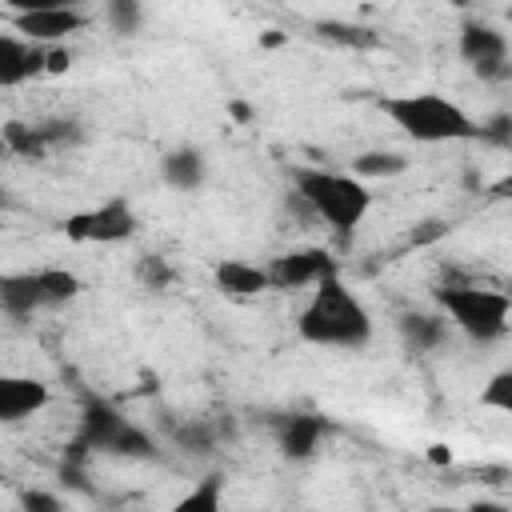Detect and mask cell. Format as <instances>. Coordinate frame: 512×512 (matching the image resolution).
<instances>
[{
	"label": "cell",
	"mask_w": 512,
	"mask_h": 512,
	"mask_svg": "<svg viewBox=\"0 0 512 512\" xmlns=\"http://www.w3.org/2000/svg\"><path fill=\"white\" fill-rule=\"evenodd\" d=\"M296 332L316 348H364L372 340V316L364 300L352 288H344L332 272L312 288L308 304L300 308Z\"/></svg>",
	"instance_id": "cell-1"
},
{
	"label": "cell",
	"mask_w": 512,
	"mask_h": 512,
	"mask_svg": "<svg viewBox=\"0 0 512 512\" xmlns=\"http://www.w3.org/2000/svg\"><path fill=\"white\" fill-rule=\"evenodd\" d=\"M292 184H296V196L340 240H352V232L364 224V216L372 208V192L360 176H344V172H328V168H292Z\"/></svg>",
	"instance_id": "cell-2"
},
{
	"label": "cell",
	"mask_w": 512,
	"mask_h": 512,
	"mask_svg": "<svg viewBox=\"0 0 512 512\" xmlns=\"http://www.w3.org/2000/svg\"><path fill=\"white\" fill-rule=\"evenodd\" d=\"M380 112L412 140L420 144H448V140H480V124L452 104L440 92H404V96H384Z\"/></svg>",
	"instance_id": "cell-3"
},
{
	"label": "cell",
	"mask_w": 512,
	"mask_h": 512,
	"mask_svg": "<svg viewBox=\"0 0 512 512\" xmlns=\"http://www.w3.org/2000/svg\"><path fill=\"white\" fill-rule=\"evenodd\" d=\"M436 304L444 308V316L472 340L488 344V340H500L508 332V320H512V304L504 292H492V288H480V284H444L436 288Z\"/></svg>",
	"instance_id": "cell-4"
},
{
	"label": "cell",
	"mask_w": 512,
	"mask_h": 512,
	"mask_svg": "<svg viewBox=\"0 0 512 512\" xmlns=\"http://www.w3.org/2000/svg\"><path fill=\"white\" fill-rule=\"evenodd\" d=\"M76 448H88V452H108V456H152V436L140 432L132 420H124L108 400L100 396H88L84 400V416H80V436H76Z\"/></svg>",
	"instance_id": "cell-5"
},
{
	"label": "cell",
	"mask_w": 512,
	"mask_h": 512,
	"mask_svg": "<svg viewBox=\"0 0 512 512\" xmlns=\"http://www.w3.org/2000/svg\"><path fill=\"white\" fill-rule=\"evenodd\" d=\"M132 232H136V212L124 196H112V200L84 208V212H72L64 220V236L76 244H120Z\"/></svg>",
	"instance_id": "cell-6"
},
{
	"label": "cell",
	"mask_w": 512,
	"mask_h": 512,
	"mask_svg": "<svg viewBox=\"0 0 512 512\" xmlns=\"http://www.w3.org/2000/svg\"><path fill=\"white\" fill-rule=\"evenodd\" d=\"M460 56L472 64L476 76L484 80H500V76H512V64H508V40L504 32H496L492 24H480V20H468L460 28Z\"/></svg>",
	"instance_id": "cell-7"
},
{
	"label": "cell",
	"mask_w": 512,
	"mask_h": 512,
	"mask_svg": "<svg viewBox=\"0 0 512 512\" xmlns=\"http://www.w3.org/2000/svg\"><path fill=\"white\" fill-rule=\"evenodd\" d=\"M264 268H268L272 288H308V284H320L324 276H332L336 272V260L324 248H296V252L276 256Z\"/></svg>",
	"instance_id": "cell-8"
},
{
	"label": "cell",
	"mask_w": 512,
	"mask_h": 512,
	"mask_svg": "<svg viewBox=\"0 0 512 512\" xmlns=\"http://www.w3.org/2000/svg\"><path fill=\"white\" fill-rule=\"evenodd\" d=\"M12 32H20L24 40L36 44H60L72 32H80L88 24V16L80 8H44V12H12Z\"/></svg>",
	"instance_id": "cell-9"
},
{
	"label": "cell",
	"mask_w": 512,
	"mask_h": 512,
	"mask_svg": "<svg viewBox=\"0 0 512 512\" xmlns=\"http://www.w3.org/2000/svg\"><path fill=\"white\" fill-rule=\"evenodd\" d=\"M36 72H48V44L24 40L20 32H4L0 36V84L16 88Z\"/></svg>",
	"instance_id": "cell-10"
},
{
	"label": "cell",
	"mask_w": 512,
	"mask_h": 512,
	"mask_svg": "<svg viewBox=\"0 0 512 512\" xmlns=\"http://www.w3.org/2000/svg\"><path fill=\"white\" fill-rule=\"evenodd\" d=\"M48 404V384L36 376H4L0 380V420L16 424Z\"/></svg>",
	"instance_id": "cell-11"
},
{
	"label": "cell",
	"mask_w": 512,
	"mask_h": 512,
	"mask_svg": "<svg viewBox=\"0 0 512 512\" xmlns=\"http://www.w3.org/2000/svg\"><path fill=\"white\" fill-rule=\"evenodd\" d=\"M324 432H328V424L320 416H308V412H288L276 420V444L288 460H308Z\"/></svg>",
	"instance_id": "cell-12"
},
{
	"label": "cell",
	"mask_w": 512,
	"mask_h": 512,
	"mask_svg": "<svg viewBox=\"0 0 512 512\" xmlns=\"http://www.w3.org/2000/svg\"><path fill=\"white\" fill-rule=\"evenodd\" d=\"M204 172H208V160L200 148H176L160 160V176L176 192H196L204 184Z\"/></svg>",
	"instance_id": "cell-13"
},
{
	"label": "cell",
	"mask_w": 512,
	"mask_h": 512,
	"mask_svg": "<svg viewBox=\"0 0 512 512\" xmlns=\"http://www.w3.org/2000/svg\"><path fill=\"white\" fill-rule=\"evenodd\" d=\"M216 288L228 296H260L272 288V280H268V268H260V264L224 260V264H216Z\"/></svg>",
	"instance_id": "cell-14"
},
{
	"label": "cell",
	"mask_w": 512,
	"mask_h": 512,
	"mask_svg": "<svg viewBox=\"0 0 512 512\" xmlns=\"http://www.w3.org/2000/svg\"><path fill=\"white\" fill-rule=\"evenodd\" d=\"M0 304L8 316H32L36 308H44V292H40V276L36 272H12L0 280Z\"/></svg>",
	"instance_id": "cell-15"
},
{
	"label": "cell",
	"mask_w": 512,
	"mask_h": 512,
	"mask_svg": "<svg viewBox=\"0 0 512 512\" xmlns=\"http://www.w3.org/2000/svg\"><path fill=\"white\" fill-rule=\"evenodd\" d=\"M4 148L8 152H16V156H24V160H44L48 156V136H44V128L36 124H20V120H8L4 124Z\"/></svg>",
	"instance_id": "cell-16"
},
{
	"label": "cell",
	"mask_w": 512,
	"mask_h": 512,
	"mask_svg": "<svg viewBox=\"0 0 512 512\" xmlns=\"http://www.w3.org/2000/svg\"><path fill=\"white\" fill-rule=\"evenodd\" d=\"M400 336H404L408 348L428 352V348H436L444 340V320L440 316H424V312H404L400 316Z\"/></svg>",
	"instance_id": "cell-17"
},
{
	"label": "cell",
	"mask_w": 512,
	"mask_h": 512,
	"mask_svg": "<svg viewBox=\"0 0 512 512\" xmlns=\"http://www.w3.org/2000/svg\"><path fill=\"white\" fill-rule=\"evenodd\" d=\"M36 276H40V292H44V308H56V304H68V300H76V292H80V280H76L72 272H64V268H40Z\"/></svg>",
	"instance_id": "cell-18"
},
{
	"label": "cell",
	"mask_w": 512,
	"mask_h": 512,
	"mask_svg": "<svg viewBox=\"0 0 512 512\" xmlns=\"http://www.w3.org/2000/svg\"><path fill=\"white\" fill-rule=\"evenodd\" d=\"M404 168H408V156H400V152H364L352 160L356 176H400Z\"/></svg>",
	"instance_id": "cell-19"
},
{
	"label": "cell",
	"mask_w": 512,
	"mask_h": 512,
	"mask_svg": "<svg viewBox=\"0 0 512 512\" xmlns=\"http://www.w3.org/2000/svg\"><path fill=\"white\" fill-rule=\"evenodd\" d=\"M220 492H224V480L212 472V476H204L188 496H180V512H216L220 508Z\"/></svg>",
	"instance_id": "cell-20"
},
{
	"label": "cell",
	"mask_w": 512,
	"mask_h": 512,
	"mask_svg": "<svg viewBox=\"0 0 512 512\" xmlns=\"http://www.w3.org/2000/svg\"><path fill=\"white\" fill-rule=\"evenodd\" d=\"M104 16L120 36H132L144 24V4L140 0H104Z\"/></svg>",
	"instance_id": "cell-21"
},
{
	"label": "cell",
	"mask_w": 512,
	"mask_h": 512,
	"mask_svg": "<svg viewBox=\"0 0 512 512\" xmlns=\"http://www.w3.org/2000/svg\"><path fill=\"white\" fill-rule=\"evenodd\" d=\"M480 404H484V408H496V412H504V416H512V372L488 376V384L480 388Z\"/></svg>",
	"instance_id": "cell-22"
},
{
	"label": "cell",
	"mask_w": 512,
	"mask_h": 512,
	"mask_svg": "<svg viewBox=\"0 0 512 512\" xmlns=\"http://www.w3.org/2000/svg\"><path fill=\"white\" fill-rule=\"evenodd\" d=\"M140 280H144L148 288H164V284L172 280V272H168V264H164L160 256H144V260H140Z\"/></svg>",
	"instance_id": "cell-23"
},
{
	"label": "cell",
	"mask_w": 512,
	"mask_h": 512,
	"mask_svg": "<svg viewBox=\"0 0 512 512\" xmlns=\"http://www.w3.org/2000/svg\"><path fill=\"white\" fill-rule=\"evenodd\" d=\"M320 32L340 44H376V36H368L364 28H348V24H320Z\"/></svg>",
	"instance_id": "cell-24"
},
{
	"label": "cell",
	"mask_w": 512,
	"mask_h": 512,
	"mask_svg": "<svg viewBox=\"0 0 512 512\" xmlns=\"http://www.w3.org/2000/svg\"><path fill=\"white\" fill-rule=\"evenodd\" d=\"M176 440H180L184 448H196V452H208V448H212V432H208L204 424H184V428L176 432Z\"/></svg>",
	"instance_id": "cell-25"
},
{
	"label": "cell",
	"mask_w": 512,
	"mask_h": 512,
	"mask_svg": "<svg viewBox=\"0 0 512 512\" xmlns=\"http://www.w3.org/2000/svg\"><path fill=\"white\" fill-rule=\"evenodd\" d=\"M84 0H4L8 12H44V8H80Z\"/></svg>",
	"instance_id": "cell-26"
},
{
	"label": "cell",
	"mask_w": 512,
	"mask_h": 512,
	"mask_svg": "<svg viewBox=\"0 0 512 512\" xmlns=\"http://www.w3.org/2000/svg\"><path fill=\"white\" fill-rule=\"evenodd\" d=\"M24 508H28V512H32V508H36V512H60V500L48 496V492H28V496H24Z\"/></svg>",
	"instance_id": "cell-27"
},
{
	"label": "cell",
	"mask_w": 512,
	"mask_h": 512,
	"mask_svg": "<svg viewBox=\"0 0 512 512\" xmlns=\"http://www.w3.org/2000/svg\"><path fill=\"white\" fill-rule=\"evenodd\" d=\"M68 64H72L68 48H60V44H48V72H68Z\"/></svg>",
	"instance_id": "cell-28"
},
{
	"label": "cell",
	"mask_w": 512,
	"mask_h": 512,
	"mask_svg": "<svg viewBox=\"0 0 512 512\" xmlns=\"http://www.w3.org/2000/svg\"><path fill=\"white\" fill-rule=\"evenodd\" d=\"M428 460H432V464H452V452H448L444 444H432V448H428Z\"/></svg>",
	"instance_id": "cell-29"
},
{
	"label": "cell",
	"mask_w": 512,
	"mask_h": 512,
	"mask_svg": "<svg viewBox=\"0 0 512 512\" xmlns=\"http://www.w3.org/2000/svg\"><path fill=\"white\" fill-rule=\"evenodd\" d=\"M232 116H236V120H248V116H252V108H248V104H232Z\"/></svg>",
	"instance_id": "cell-30"
}]
</instances>
